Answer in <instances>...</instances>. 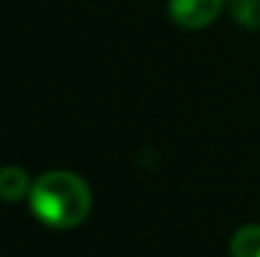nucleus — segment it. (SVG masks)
<instances>
[{
	"label": "nucleus",
	"instance_id": "nucleus-1",
	"mask_svg": "<svg viewBox=\"0 0 260 257\" xmlns=\"http://www.w3.org/2000/svg\"><path fill=\"white\" fill-rule=\"evenodd\" d=\"M28 202L43 225L71 230L81 225L91 212V189L74 171H46L33 181Z\"/></svg>",
	"mask_w": 260,
	"mask_h": 257
},
{
	"label": "nucleus",
	"instance_id": "nucleus-4",
	"mask_svg": "<svg viewBox=\"0 0 260 257\" xmlns=\"http://www.w3.org/2000/svg\"><path fill=\"white\" fill-rule=\"evenodd\" d=\"M230 255L233 257H260V225L240 227L230 240Z\"/></svg>",
	"mask_w": 260,
	"mask_h": 257
},
{
	"label": "nucleus",
	"instance_id": "nucleus-5",
	"mask_svg": "<svg viewBox=\"0 0 260 257\" xmlns=\"http://www.w3.org/2000/svg\"><path fill=\"white\" fill-rule=\"evenodd\" d=\"M230 15L240 28L258 30L260 28V0H228Z\"/></svg>",
	"mask_w": 260,
	"mask_h": 257
},
{
	"label": "nucleus",
	"instance_id": "nucleus-3",
	"mask_svg": "<svg viewBox=\"0 0 260 257\" xmlns=\"http://www.w3.org/2000/svg\"><path fill=\"white\" fill-rule=\"evenodd\" d=\"M33 189V181L28 176V171L20 169V167H3L0 169V199L3 202H23L28 199Z\"/></svg>",
	"mask_w": 260,
	"mask_h": 257
},
{
	"label": "nucleus",
	"instance_id": "nucleus-2",
	"mask_svg": "<svg viewBox=\"0 0 260 257\" xmlns=\"http://www.w3.org/2000/svg\"><path fill=\"white\" fill-rule=\"evenodd\" d=\"M228 0H170V15L177 25L197 30L215 23Z\"/></svg>",
	"mask_w": 260,
	"mask_h": 257
}]
</instances>
